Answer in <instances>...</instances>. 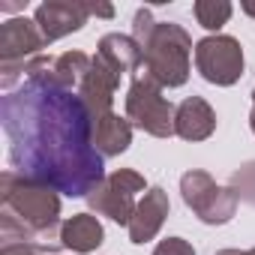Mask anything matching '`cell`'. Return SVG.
Instances as JSON below:
<instances>
[{"instance_id":"11","label":"cell","mask_w":255,"mask_h":255,"mask_svg":"<svg viewBox=\"0 0 255 255\" xmlns=\"http://www.w3.org/2000/svg\"><path fill=\"white\" fill-rule=\"evenodd\" d=\"M168 210H171V201H168V192L162 186H150L144 192V198L138 201L135 207V216L129 222V240L132 243H147L159 234L162 222L168 219Z\"/></svg>"},{"instance_id":"6","label":"cell","mask_w":255,"mask_h":255,"mask_svg":"<svg viewBox=\"0 0 255 255\" xmlns=\"http://www.w3.org/2000/svg\"><path fill=\"white\" fill-rule=\"evenodd\" d=\"M42 48H45V39H42L36 21L9 18L0 24V87L9 93L15 87L18 75L24 72V66L33 57H39Z\"/></svg>"},{"instance_id":"26","label":"cell","mask_w":255,"mask_h":255,"mask_svg":"<svg viewBox=\"0 0 255 255\" xmlns=\"http://www.w3.org/2000/svg\"><path fill=\"white\" fill-rule=\"evenodd\" d=\"M246 252H249V255H255V246H252V249H246Z\"/></svg>"},{"instance_id":"9","label":"cell","mask_w":255,"mask_h":255,"mask_svg":"<svg viewBox=\"0 0 255 255\" xmlns=\"http://www.w3.org/2000/svg\"><path fill=\"white\" fill-rule=\"evenodd\" d=\"M90 18V9L87 3H78V0H45V3L36 6L33 12V21L45 39V45L81 30Z\"/></svg>"},{"instance_id":"24","label":"cell","mask_w":255,"mask_h":255,"mask_svg":"<svg viewBox=\"0 0 255 255\" xmlns=\"http://www.w3.org/2000/svg\"><path fill=\"white\" fill-rule=\"evenodd\" d=\"M249 126H252V132H255V90H252V111H249Z\"/></svg>"},{"instance_id":"22","label":"cell","mask_w":255,"mask_h":255,"mask_svg":"<svg viewBox=\"0 0 255 255\" xmlns=\"http://www.w3.org/2000/svg\"><path fill=\"white\" fill-rule=\"evenodd\" d=\"M87 9H90V15H102V18H114V6H108V3H87Z\"/></svg>"},{"instance_id":"23","label":"cell","mask_w":255,"mask_h":255,"mask_svg":"<svg viewBox=\"0 0 255 255\" xmlns=\"http://www.w3.org/2000/svg\"><path fill=\"white\" fill-rule=\"evenodd\" d=\"M240 9H243L246 15H252V18H255V0H243V3H240Z\"/></svg>"},{"instance_id":"19","label":"cell","mask_w":255,"mask_h":255,"mask_svg":"<svg viewBox=\"0 0 255 255\" xmlns=\"http://www.w3.org/2000/svg\"><path fill=\"white\" fill-rule=\"evenodd\" d=\"M156 24H159V21H153V12H150L147 6H141V9L135 12V18H132V39L141 45V51H144V45L150 42Z\"/></svg>"},{"instance_id":"17","label":"cell","mask_w":255,"mask_h":255,"mask_svg":"<svg viewBox=\"0 0 255 255\" xmlns=\"http://www.w3.org/2000/svg\"><path fill=\"white\" fill-rule=\"evenodd\" d=\"M192 12H195V21L204 30H219L222 24H228L234 6L228 3V0H195Z\"/></svg>"},{"instance_id":"7","label":"cell","mask_w":255,"mask_h":255,"mask_svg":"<svg viewBox=\"0 0 255 255\" xmlns=\"http://www.w3.org/2000/svg\"><path fill=\"white\" fill-rule=\"evenodd\" d=\"M138 192H147L144 177L132 168H117L87 195V204L99 216H108L111 222L129 228V222L135 216V207H138V201H135Z\"/></svg>"},{"instance_id":"10","label":"cell","mask_w":255,"mask_h":255,"mask_svg":"<svg viewBox=\"0 0 255 255\" xmlns=\"http://www.w3.org/2000/svg\"><path fill=\"white\" fill-rule=\"evenodd\" d=\"M117 84H120V75L96 54L90 69H87V75H84V81H81V87H78V96L87 105L93 120L111 114V105H114V96H117Z\"/></svg>"},{"instance_id":"2","label":"cell","mask_w":255,"mask_h":255,"mask_svg":"<svg viewBox=\"0 0 255 255\" xmlns=\"http://www.w3.org/2000/svg\"><path fill=\"white\" fill-rule=\"evenodd\" d=\"M60 195L57 189L30 180L18 171L0 174V240L30 243L39 255L63 249L60 240Z\"/></svg>"},{"instance_id":"16","label":"cell","mask_w":255,"mask_h":255,"mask_svg":"<svg viewBox=\"0 0 255 255\" xmlns=\"http://www.w3.org/2000/svg\"><path fill=\"white\" fill-rule=\"evenodd\" d=\"M93 57H87L84 51H66L60 57H54V66H51V78L48 84H57L63 90H72V87H81L87 69H90Z\"/></svg>"},{"instance_id":"12","label":"cell","mask_w":255,"mask_h":255,"mask_svg":"<svg viewBox=\"0 0 255 255\" xmlns=\"http://www.w3.org/2000/svg\"><path fill=\"white\" fill-rule=\"evenodd\" d=\"M216 132V111L201 96H186L174 114V135L183 141H204Z\"/></svg>"},{"instance_id":"1","label":"cell","mask_w":255,"mask_h":255,"mask_svg":"<svg viewBox=\"0 0 255 255\" xmlns=\"http://www.w3.org/2000/svg\"><path fill=\"white\" fill-rule=\"evenodd\" d=\"M12 171L69 198H87L105 180V156L93 144V117L78 93L48 81H24L0 99Z\"/></svg>"},{"instance_id":"8","label":"cell","mask_w":255,"mask_h":255,"mask_svg":"<svg viewBox=\"0 0 255 255\" xmlns=\"http://www.w3.org/2000/svg\"><path fill=\"white\" fill-rule=\"evenodd\" d=\"M243 48L234 36L213 33L195 42V69L201 72L204 81L216 87H231L243 78Z\"/></svg>"},{"instance_id":"13","label":"cell","mask_w":255,"mask_h":255,"mask_svg":"<svg viewBox=\"0 0 255 255\" xmlns=\"http://www.w3.org/2000/svg\"><path fill=\"white\" fill-rule=\"evenodd\" d=\"M117 75H123V72H135L141 63H144V51H141V45L132 39V36H126V33H105L102 39H99V51H96Z\"/></svg>"},{"instance_id":"4","label":"cell","mask_w":255,"mask_h":255,"mask_svg":"<svg viewBox=\"0 0 255 255\" xmlns=\"http://www.w3.org/2000/svg\"><path fill=\"white\" fill-rule=\"evenodd\" d=\"M189 54L192 36L174 21H159L144 45V69L162 87H183L189 78Z\"/></svg>"},{"instance_id":"18","label":"cell","mask_w":255,"mask_h":255,"mask_svg":"<svg viewBox=\"0 0 255 255\" xmlns=\"http://www.w3.org/2000/svg\"><path fill=\"white\" fill-rule=\"evenodd\" d=\"M231 189L237 192V198H243V201L255 204V162L243 165V168L231 177Z\"/></svg>"},{"instance_id":"25","label":"cell","mask_w":255,"mask_h":255,"mask_svg":"<svg viewBox=\"0 0 255 255\" xmlns=\"http://www.w3.org/2000/svg\"><path fill=\"white\" fill-rule=\"evenodd\" d=\"M216 255H249V252H240V249H219Z\"/></svg>"},{"instance_id":"21","label":"cell","mask_w":255,"mask_h":255,"mask_svg":"<svg viewBox=\"0 0 255 255\" xmlns=\"http://www.w3.org/2000/svg\"><path fill=\"white\" fill-rule=\"evenodd\" d=\"M0 255H39L30 243H21V240H12V243H0Z\"/></svg>"},{"instance_id":"5","label":"cell","mask_w":255,"mask_h":255,"mask_svg":"<svg viewBox=\"0 0 255 255\" xmlns=\"http://www.w3.org/2000/svg\"><path fill=\"white\" fill-rule=\"evenodd\" d=\"M180 195L183 204L204 222V225H225L237 213V192L231 186H219L207 171L192 168L180 177Z\"/></svg>"},{"instance_id":"15","label":"cell","mask_w":255,"mask_h":255,"mask_svg":"<svg viewBox=\"0 0 255 255\" xmlns=\"http://www.w3.org/2000/svg\"><path fill=\"white\" fill-rule=\"evenodd\" d=\"M93 144L105 159L126 153L129 144H132V123L126 117H120V114H114V111L93 120Z\"/></svg>"},{"instance_id":"14","label":"cell","mask_w":255,"mask_h":255,"mask_svg":"<svg viewBox=\"0 0 255 255\" xmlns=\"http://www.w3.org/2000/svg\"><path fill=\"white\" fill-rule=\"evenodd\" d=\"M60 240L66 249L78 252V255H87L93 249L102 246L105 240V231H102V222L93 216V213H75L69 219H63L60 225Z\"/></svg>"},{"instance_id":"20","label":"cell","mask_w":255,"mask_h":255,"mask_svg":"<svg viewBox=\"0 0 255 255\" xmlns=\"http://www.w3.org/2000/svg\"><path fill=\"white\" fill-rule=\"evenodd\" d=\"M153 255H195V249L183 237H165V240H159V246L153 249Z\"/></svg>"},{"instance_id":"3","label":"cell","mask_w":255,"mask_h":255,"mask_svg":"<svg viewBox=\"0 0 255 255\" xmlns=\"http://www.w3.org/2000/svg\"><path fill=\"white\" fill-rule=\"evenodd\" d=\"M174 114H177V108L162 96V84L141 63L132 72L129 90H126V120L153 138H171Z\"/></svg>"}]
</instances>
